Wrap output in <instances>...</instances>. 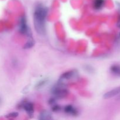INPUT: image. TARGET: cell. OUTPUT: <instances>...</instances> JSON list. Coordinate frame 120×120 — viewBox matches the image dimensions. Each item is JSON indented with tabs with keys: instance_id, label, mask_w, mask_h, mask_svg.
Wrapping results in <instances>:
<instances>
[{
	"instance_id": "1",
	"label": "cell",
	"mask_w": 120,
	"mask_h": 120,
	"mask_svg": "<svg viewBox=\"0 0 120 120\" xmlns=\"http://www.w3.org/2000/svg\"><path fill=\"white\" fill-rule=\"evenodd\" d=\"M48 9L41 4L38 5L34 14V24L35 30L41 35L45 34V21Z\"/></svg>"
},
{
	"instance_id": "2",
	"label": "cell",
	"mask_w": 120,
	"mask_h": 120,
	"mask_svg": "<svg viewBox=\"0 0 120 120\" xmlns=\"http://www.w3.org/2000/svg\"><path fill=\"white\" fill-rule=\"evenodd\" d=\"M19 31L21 34L26 35L29 38L32 37L30 29L26 23V19L25 16H22L19 20Z\"/></svg>"
},
{
	"instance_id": "3",
	"label": "cell",
	"mask_w": 120,
	"mask_h": 120,
	"mask_svg": "<svg viewBox=\"0 0 120 120\" xmlns=\"http://www.w3.org/2000/svg\"><path fill=\"white\" fill-rule=\"evenodd\" d=\"M59 86L54 88L52 90V93L56 98H62L66 96L68 94V91L64 88L62 87V84H60Z\"/></svg>"
},
{
	"instance_id": "4",
	"label": "cell",
	"mask_w": 120,
	"mask_h": 120,
	"mask_svg": "<svg viewBox=\"0 0 120 120\" xmlns=\"http://www.w3.org/2000/svg\"><path fill=\"white\" fill-rule=\"evenodd\" d=\"M76 74H77V72L76 71V70H70V71H68L67 72L64 73L60 77L59 83H63L64 81L71 79L73 77L76 76Z\"/></svg>"
},
{
	"instance_id": "5",
	"label": "cell",
	"mask_w": 120,
	"mask_h": 120,
	"mask_svg": "<svg viewBox=\"0 0 120 120\" xmlns=\"http://www.w3.org/2000/svg\"><path fill=\"white\" fill-rule=\"evenodd\" d=\"M119 94H120V87L106 93L104 95V98H105V99H109V98H112V97H114V96H117Z\"/></svg>"
},
{
	"instance_id": "6",
	"label": "cell",
	"mask_w": 120,
	"mask_h": 120,
	"mask_svg": "<svg viewBox=\"0 0 120 120\" xmlns=\"http://www.w3.org/2000/svg\"><path fill=\"white\" fill-rule=\"evenodd\" d=\"M23 109L29 116H32L34 113V105H33L32 103H26L23 105Z\"/></svg>"
},
{
	"instance_id": "7",
	"label": "cell",
	"mask_w": 120,
	"mask_h": 120,
	"mask_svg": "<svg viewBox=\"0 0 120 120\" xmlns=\"http://www.w3.org/2000/svg\"><path fill=\"white\" fill-rule=\"evenodd\" d=\"M64 110L66 113L73 115V116H75V115H76L77 114V111L76 110V109L71 105H66L64 107Z\"/></svg>"
},
{
	"instance_id": "8",
	"label": "cell",
	"mask_w": 120,
	"mask_h": 120,
	"mask_svg": "<svg viewBox=\"0 0 120 120\" xmlns=\"http://www.w3.org/2000/svg\"><path fill=\"white\" fill-rule=\"evenodd\" d=\"M104 4V0H94L93 7L94 8L97 10L103 8Z\"/></svg>"
},
{
	"instance_id": "9",
	"label": "cell",
	"mask_w": 120,
	"mask_h": 120,
	"mask_svg": "<svg viewBox=\"0 0 120 120\" xmlns=\"http://www.w3.org/2000/svg\"><path fill=\"white\" fill-rule=\"evenodd\" d=\"M111 71L115 75L120 76V66L118 65H113L110 68Z\"/></svg>"
},
{
	"instance_id": "10",
	"label": "cell",
	"mask_w": 120,
	"mask_h": 120,
	"mask_svg": "<svg viewBox=\"0 0 120 120\" xmlns=\"http://www.w3.org/2000/svg\"><path fill=\"white\" fill-rule=\"evenodd\" d=\"M34 44H35V42H34V40L33 39V38L32 37L29 38V40L28 41V42L25 44L24 46H23V49H30L32 47L34 46Z\"/></svg>"
},
{
	"instance_id": "11",
	"label": "cell",
	"mask_w": 120,
	"mask_h": 120,
	"mask_svg": "<svg viewBox=\"0 0 120 120\" xmlns=\"http://www.w3.org/2000/svg\"><path fill=\"white\" fill-rule=\"evenodd\" d=\"M39 118L41 120H47V119H50L51 118V115L48 112V111H43L41 112L39 115Z\"/></svg>"
},
{
	"instance_id": "12",
	"label": "cell",
	"mask_w": 120,
	"mask_h": 120,
	"mask_svg": "<svg viewBox=\"0 0 120 120\" xmlns=\"http://www.w3.org/2000/svg\"><path fill=\"white\" fill-rule=\"evenodd\" d=\"M46 83V80H41L38 83L37 85L36 86V87L37 88H41L42 87H43Z\"/></svg>"
},
{
	"instance_id": "13",
	"label": "cell",
	"mask_w": 120,
	"mask_h": 120,
	"mask_svg": "<svg viewBox=\"0 0 120 120\" xmlns=\"http://www.w3.org/2000/svg\"><path fill=\"white\" fill-rule=\"evenodd\" d=\"M18 112H11L7 115V118H15V117H18Z\"/></svg>"
},
{
	"instance_id": "14",
	"label": "cell",
	"mask_w": 120,
	"mask_h": 120,
	"mask_svg": "<svg viewBox=\"0 0 120 120\" xmlns=\"http://www.w3.org/2000/svg\"><path fill=\"white\" fill-rule=\"evenodd\" d=\"M117 5H118V8H119V11H120V3H118V2H117Z\"/></svg>"
},
{
	"instance_id": "15",
	"label": "cell",
	"mask_w": 120,
	"mask_h": 120,
	"mask_svg": "<svg viewBox=\"0 0 120 120\" xmlns=\"http://www.w3.org/2000/svg\"><path fill=\"white\" fill-rule=\"evenodd\" d=\"M117 100H120V94L119 95V96H118V97H117Z\"/></svg>"
}]
</instances>
